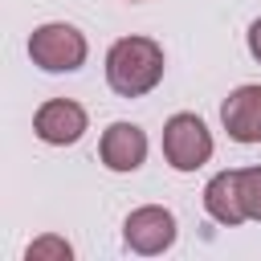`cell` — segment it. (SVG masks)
I'll list each match as a JSON object with an SVG mask.
<instances>
[{
  "mask_svg": "<svg viewBox=\"0 0 261 261\" xmlns=\"http://www.w3.org/2000/svg\"><path fill=\"white\" fill-rule=\"evenodd\" d=\"M98 151H102V163L110 171H135L147 159V135L135 122H110Z\"/></svg>",
  "mask_w": 261,
  "mask_h": 261,
  "instance_id": "obj_7",
  "label": "cell"
},
{
  "mask_svg": "<svg viewBox=\"0 0 261 261\" xmlns=\"http://www.w3.org/2000/svg\"><path fill=\"white\" fill-rule=\"evenodd\" d=\"M163 77V49L151 37H122L106 53V82L122 98H139L155 90Z\"/></svg>",
  "mask_w": 261,
  "mask_h": 261,
  "instance_id": "obj_1",
  "label": "cell"
},
{
  "mask_svg": "<svg viewBox=\"0 0 261 261\" xmlns=\"http://www.w3.org/2000/svg\"><path fill=\"white\" fill-rule=\"evenodd\" d=\"M163 155L175 171H196L212 155V135L196 114H175L163 126Z\"/></svg>",
  "mask_w": 261,
  "mask_h": 261,
  "instance_id": "obj_3",
  "label": "cell"
},
{
  "mask_svg": "<svg viewBox=\"0 0 261 261\" xmlns=\"http://www.w3.org/2000/svg\"><path fill=\"white\" fill-rule=\"evenodd\" d=\"M237 188H241V204L249 220H261V167H241L237 171Z\"/></svg>",
  "mask_w": 261,
  "mask_h": 261,
  "instance_id": "obj_9",
  "label": "cell"
},
{
  "mask_svg": "<svg viewBox=\"0 0 261 261\" xmlns=\"http://www.w3.org/2000/svg\"><path fill=\"white\" fill-rule=\"evenodd\" d=\"M224 130L237 143H261V86H237L220 106Z\"/></svg>",
  "mask_w": 261,
  "mask_h": 261,
  "instance_id": "obj_6",
  "label": "cell"
},
{
  "mask_svg": "<svg viewBox=\"0 0 261 261\" xmlns=\"http://www.w3.org/2000/svg\"><path fill=\"white\" fill-rule=\"evenodd\" d=\"M122 241L135 253H163L175 241V216L167 208H159V204L135 208L126 216V224H122Z\"/></svg>",
  "mask_w": 261,
  "mask_h": 261,
  "instance_id": "obj_4",
  "label": "cell"
},
{
  "mask_svg": "<svg viewBox=\"0 0 261 261\" xmlns=\"http://www.w3.org/2000/svg\"><path fill=\"white\" fill-rule=\"evenodd\" d=\"M33 130H37V139H45V143H53V147H69V143H77L82 130H86V110H82L77 102H69V98H53V102H45V106L37 110Z\"/></svg>",
  "mask_w": 261,
  "mask_h": 261,
  "instance_id": "obj_5",
  "label": "cell"
},
{
  "mask_svg": "<svg viewBox=\"0 0 261 261\" xmlns=\"http://www.w3.org/2000/svg\"><path fill=\"white\" fill-rule=\"evenodd\" d=\"M69 253H73V249H69L61 237H41V241L29 245L24 257H29V261H69Z\"/></svg>",
  "mask_w": 261,
  "mask_h": 261,
  "instance_id": "obj_10",
  "label": "cell"
},
{
  "mask_svg": "<svg viewBox=\"0 0 261 261\" xmlns=\"http://www.w3.org/2000/svg\"><path fill=\"white\" fill-rule=\"evenodd\" d=\"M249 53L261 61V20H253V24H249Z\"/></svg>",
  "mask_w": 261,
  "mask_h": 261,
  "instance_id": "obj_11",
  "label": "cell"
},
{
  "mask_svg": "<svg viewBox=\"0 0 261 261\" xmlns=\"http://www.w3.org/2000/svg\"><path fill=\"white\" fill-rule=\"evenodd\" d=\"M29 57L49 73H69L86 61V37L73 24H41L29 37Z\"/></svg>",
  "mask_w": 261,
  "mask_h": 261,
  "instance_id": "obj_2",
  "label": "cell"
},
{
  "mask_svg": "<svg viewBox=\"0 0 261 261\" xmlns=\"http://www.w3.org/2000/svg\"><path fill=\"white\" fill-rule=\"evenodd\" d=\"M204 208H208V216L220 220V224H241V220H249V216H245V204H241L237 171H220V175L208 179V188H204Z\"/></svg>",
  "mask_w": 261,
  "mask_h": 261,
  "instance_id": "obj_8",
  "label": "cell"
}]
</instances>
